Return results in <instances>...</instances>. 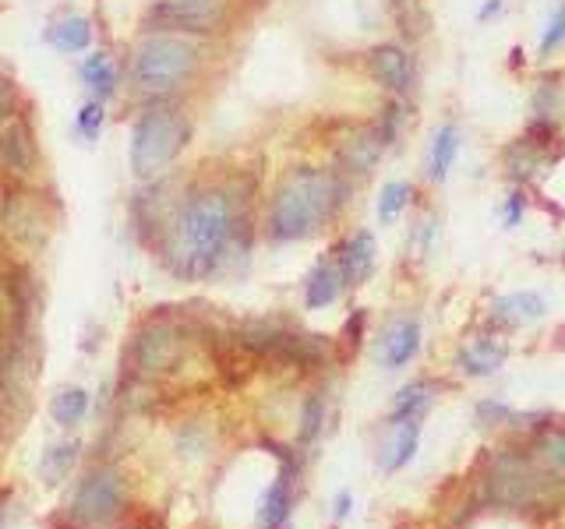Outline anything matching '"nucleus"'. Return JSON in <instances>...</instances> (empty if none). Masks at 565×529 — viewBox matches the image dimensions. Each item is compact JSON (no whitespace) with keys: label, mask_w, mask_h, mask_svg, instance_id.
Masks as SVG:
<instances>
[{"label":"nucleus","mask_w":565,"mask_h":529,"mask_svg":"<svg viewBox=\"0 0 565 529\" xmlns=\"http://www.w3.org/2000/svg\"><path fill=\"white\" fill-rule=\"evenodd\" d=\"M237 234H241L237 198H230L220 187L191 194V198H184V205L177 208L173 229H170L173 272H181L188 279H202L209 272H216L226 261Z\"/></svg>","instance_id":"obj_1"},{"label":"nucleus","mask_w":565,"mask_h":529,"mask_svg":"<svg viewBox=\"0 0 565 529\" xmlns=\"http://www.w3.org/2000/svg\"><path fill=\"white\" fill-rule=\"evenodd\" d=\"M347 202V181L340 170L297 166L279 181L265 216V237L273 244H300L332 223Z\"/></svg>","instance_id":"obj_2"},{"label":"nucleus","mask_w":565,"mask_h":529,"mask_svg":"<svg viewBox=\"0 0 565 529\" xmlns=\"http://www.w3.org/2000/svg\"><path fill=\"white\" fill-rule=\"evenodd\" d=\"M558 484V476L537 466L534 452L502 449L491 455L481 481V505L502 511H526L547 498V487Z\"/></svg>","instance_id":"obj_3"},{"label":"nucleus","mask_w":565,"mask_h":529,"mask_svg":"<svg viewBox=\"0 0 565 529\" xmlns=\"http://www.w3.org/2000/svg\"><path fill=\"white\" fill-rule=\"evenodd\" d=\"M191 138L188 117L170 102H149L131 131V173L138 181L167 173Z\"/></svg>","instance_id":"obj_4"},{"label":"nucleus","mask_w":565,"mask_h":529,"mask_svg":"<svg viewBox=\"0 0 565 529\" xmlns=\"http://www.w3.org/2000/svg\"><path fill=\"white\" fill-rule=\"evenodd\" d=\"M202 64V50L177 32H156L141 40L131 61V78L141 93L149 96H170L184 88L191 75Z\"/></svg>","instance_id":"obj_5"},{"label":"nucleus","mask_w":565,"mask_h":529,"mask_svg":"<svg viewBox=\"0 0 565 529\" xmlns=\"http://www.w3.org/2000/svg\"><path fill=\"white\" fill-rule=\"evenodd\" d=\"M184 360V332L173 322L156 317L135 335L131 343V367L141 378H167Z\"/></svg>","instance_id":"obj_6"},{"label":"nucleus","mask_w":565,"mask_h":529,"mask_svg":"<svg viewBox=\"0 0 565 529\" xmlns=\"http://www.w3.org/2000/svg\"><path fill=\"white\" fill-rule=\"evenodd\" d=\"M124 501H128V487H124L120 473L110 466H99L78 484L75 498H71V519L85 526H99L120 516Z\"/></svg>","instance_id":"obj_7"},{"label":"nucleus","mask_w":565,"mask_h":529,"mask_svg":"<svg viewBox=\"0 0 565 529\" xmlns=\"http://www.w3.org/2000/svg\"><path fill=\"white\" fill-rule=\"evenodd\" d=\"M226 18L223 0H156L149 11V25L163 32H212Z\"/></svg>","instance_id":"obj_8"},{"label":"nucleus","mask_w":565,"mask_h":529,"mask_svg":"<svg viewBox=\"0 0 565 529\" xmlns=\"http://www.w3.org/2000/svg\"><path fill=\"white\" fill-rule=\"evenodd\" d=\"M420 322L414 314H396L393 322H385L379 339H375V360L385 367V370H399L411 364L417 353H420Z\"/></svg>","instance_id":"obj_9"},{"label":"nucleus","mask_w":565,"mask_h":529,"mask_svg":"<svg viewBox=\"0 0 565 529\" xmlns=\"http://www.w3.org/2000/svg\"><path fill=\"white\" fill-rule=\"evenodd\" d=\"M367 71L382 88H388L393 96H411V88L417 82V67L406 46L396 43H379L367 53Z\"/></svg>","instance_id":"obj_10"},{"label":"nucleus","mask_w":565,"mask_h":529,"mask_svg":"<svg viewBox=\"0 0 565 529\" xmlns=\"http://www.w3.org/2000/svg\"><path fill=\"white\" fill-rule=\"evenodd\" d=\"M332 258H335V269H340V276H343V287L347 290H361L364 282L375 276V264H379L375 234L358 229V234H350L347 240H340V247L332 251Z\"/></svg>","instance_id":"obj_11"},{"label":"nucleus","mask_w":565,"mask_h":529,"mask_svg":"<svg viewBox=\"0 0 565 529\" xmlns=\"http://www.w3.org/2000/svg\"><path fill=\"white\" fill-rule=\"evenodd\" d=\"M552 131V128H547ZM534 134V131H526L523 138L516 141H509V145L502 149V166L505 173L512 176V181H534V176L552 163V155H547V149H552V134Z\"/></svg>","instance_id":"obj_12"},{"label":"nucleus","mask_w":565,"mask_h":529,"mask_svg":"<svg viewBox=\"0 0 565 529\" xmlns=\"http://www.w3.org/2000/svg\"><path fill=\"white\" fill-rule=\"evenodd\" d=\"M0 163L14 176H29L35 166V141L32 128L22 114H11L0 120Z\"/></svg>","instance_id":"obj_13"},{"label":"nucleus","mask_w":565,"mask_h":529,"mask_svg":"<svg viewBox=\"0 0 565 529\" xmlns=\"http://www.w3.org/2000/svg\"><path fill=\"white\" fill-rule=\"evenodd\" d=\"M505 360H509V343L494 332L473 335V339H467L456 353V367L463 370L467 378H491Z\"/></svg>","instance_id":"obj_14"},{"label":"nucleus","mask_w":565,"mask_h":529,"mask_svg":"<svg viewBox=\"0 0 565 529\" xmlns=\"http://www.w3.org/2000/svg\"><path fill=\"white\" fill-rule=\"evenodd\" d=\"M420 445V417H406V420H388V434L382 441L379 452V466L385 476H396L414 463Z\"/></svg>","instance_id":"obj_15"},{"label":"nucleus","mask_w":565,"mask_h":529,"mask_svg":"<svg viewBox=\"0 0 565 529\" xmlns=\"http://www.w3.org/2000/svg\"><path fill=\"white\" fill-rule=\"evenodd\" d=\"M4 226L22 244H40L46 237V229H50V216H46V208L40 205L35 194L18 191L4 205Z\"/></svg>","instance_id":"obj_16"},{"label":"nucleus","mask_w":565,"mask_h":529,"mask_svg":"<svg viewBox=\"0 0 565 529\" xmlns=\"http://www.w3.org/2000/svg\"><path fill=\"white\" fill-rule=\"evenodd\" d=\"M343 290H347V287H343L340 269H335V258H332V255L318 258V261L311 264L308 279H305V307H308V311H326V307L335 304V300H340Z\"/></svg>","instance_id":"obj_17"},{"label":"nucleus","mask_w":565,"mask_h":529,"mask_svg":"<svg viewBox=\"0 0 565 529\" xmlns=\"http://www.w3.org/2000/svg\"><path fill=\"white\" fill-rule=\"evenodd\" d=\"M491 317L505 328H523V325H534L544 317V296L541 293H530V290H520V293H509V296H499L491 307Z\"/></svg>","instance_id":"obj_18"},{"label":"nucleus","mask_w":565,"mask_h":529,"mask_svg":"<svg viewBox=\"0 0 565 529\" xmlns=\"http://www.w3.org/2000/svg\"><path fill=\"white\" fill-rule=\"evenodd\" d=\"M290 505H294V476L279 473L258 498V526L262 529H282L290 519Z\"/></svg>","instance_id":"obj_19"},{"label":"nucleus","mask_w":565,"mask_h":529,"mask_svg":"<svg viewBox=\"0 0 565 529\" xmlns=\"http://www.w3.org/2000/svg\"><path fill=\"white\" fill-rule=\"evenodd\" d=\"M382 145H385V141H382L379 131L350 134L340 145V163H343L340 173H358V176L371 173V170H375V163H379V155H382Z\"/></svg>","instance_id":"obj_20"},{"label":"nucleus","mask_w":565,"mask_h":529,"mask_svg":"<svg viewBox=\"0 0 565 529\" xmlns=\"http://www.w3.org/2000/svg\"><path fill=\"white\" fill-rule=\"evenodd\" d=\"M530 452H534L541 469L565 481V423H541L534 431V445H530Z\"/></svg>","instance_id":"obj_21"},{"label":"nucleus","mask_w":565,"mask_h":529,"mask_svg":"<svg viewBox=\"0 0 565 529\" xmlns=\"http://www.w3.org/2000/svg\"><path fill=\"white\" fill-rule=\"evenodd\" d=\"M46 43L57 46L61 53H85L93 46V25H88V18H82V14L61 18V22L50 25Z\"/></svg>","instance_id":"obj_22"},{"label":"nucleus","mask_w":565,"mask_h":529,"mask_svg":"<svg viewBox=\"0 0 565 529\" xmlns=\"http://www.w3.org/2000/svg\"><path fill=\"white\" fill-rule=\"evenodd\" d=\"M456 155H459V128H452V123H441V128L435 131V138H431V152H428V176L435 184H441L449 176Z\"/></svg>","instance_id":"obj_23"},{"label":"nucleus","mask_w":565,"mask_h":529,"mask_svg":"<svg viewBox=\"0 0 565 529\" xmlns=\"http://www.w3.org/2000/svg\"><path fill=\"white\" fill-rule=\"evenodd\" d=\"M435 402V385L431 381H411L403 385L388 406V420H406V417H424V410Z\"/></svg>","instance_id":"obj_24"},{"label":"nucleus","mask_w":565,"mask_h":529,"mask_svg":"<svg viewBox=\"0 0 565 529\" xmlns=\"http://www.w3.org/2000/svg\"><path fill=\"white\" fill-rule=\"evenodd\" d=\"M82 82L93 88L96 96H110L117 88V67L110 64L106 53H88L82 61Z\"/></svg>","instance_id":"obj_25"},{"label":"nucleus","mask_w":565,"mask_h":529,"mask_svg":"<svg viewBox=\"0 0 565 529\" xmlns=\"http://www.w3.org/2000/svg\"><path fill=\"white\" fill-rule=\"evenodd\" d=\"M411 194H414V187L406 184V181H393V184H385L382 187V194H379V223L382 226H393L399 216H403V208L411 205Z\"/></svg>","instance_id":"obj_26"},{"label":"nucleus","mask_w":565,"mask_h":529,"mask_svg":"<svg viewBox=\"0 0 565 529\" xmlns=\"http://www.w3.org/2000/svg\"><path fill=\"white\" fill-rule=\"evenodd\" d=\"M322 428H326V396L311 392L305 406H300V428H297L300 445H311V441L322 434Z\"/></svg>","instance_id":"obj_27"},{"label":"nucleus","mask_w":565,"mask_h":529,"mask_svg":"<svg viewBox=\"0 0 565 529\" xmlns=\"http://www.w3.org/2000/svg\"><path fill=\"white\" fill-rule=\"evenodd\" d=\"M85 410H88L85 388H64V392L53 399V417H57V423H64V428H75V423L85 417Z\"/></svg>","instance_id":"obj_28"},{"label":"nucleus","mask_w":565,"mask_h":529,"mask_svg":"<svg viewBox=\"0 0 565 529\" xmlns=\"http://www.w3.org/2000/svg\"><path fill=\"white\" fill-rule=\"evenodd\" d=\"M520 420H526V413H516L502 399L477 402V423H484V428H520Z\"/></svg>","instance_id":"obj_29"},{"label":"nucleus","mask_w":565,"mask_h":529,"mask_svg":"<svg viewBox=\"0 0 565 529\" xmlns=\"http://www.w3.org/2000/svg\"><path fill=\"white\" fill-rule=\"evenodd\" d=\"M562 46H565V4H555L552 14H547V22H544L537 53H541V57H552V53L562 50Z\"/></svg>","instance_id":"obj_30"},{"label":"nucleus","mask_w":565,"mask_h":529,"mask_svg":"<svg viewBox=\"0 0 565 529\" xmlns=\"http://www.w3.org/2000/svg\"><path fill=\"white\" fill-rule=\"evenodd\" d=\"M75 455H78V445H61V449H53L50 455H46V463H43V473L50 476H64L67 469H71V463H75Z\"/></svg>","instance_id":"obj_31"},{"label":"nucleus","mask_w":565,"mask_h":529,"mask_svg":"<svg viewBox=\"0 0 565 529\" xmlns=\"http://www.w3.org/2000/svg\"><path fill=\"white\" fill-rule=\"evenodd\" d=\"M99 128H103V102L93 99V102H85L82 110H78V131H82L85 138H96Z\"/></svg>","instance_id":"obj_32"},{"label":"nucleus","mask_w":565,"mask_h":529,"mask_svg":"<svg viewBox=\"0 0 565 529\" xmlns=\"http://www.w3.org/2000/svg\"><path fill=\"white\" fill-rule=\"evenodd\" d=\"M523 212H526V198H523V191H512L509 198H505V212H502V223L512 229V226H520L523 223Z\"/></svg>","instance_id":"obj_33"},{"label":"nucleus","mask_w":565,"mask_h":529,"mask_svg":"<svg viewBox=\"0 0 565 529\" xmlns=\"http://www.w3.org/2000/svg\"><path fill=\"white\" fill-rule=\"evenodd\" d=\"M18 114V93H14V85L8 78H0V120Z\"/></svg>","instance_id":"obj_34"},{"label":"nucleus","mask_w":565,"mask_h":529,"mask_svg":"<svg viewBox=\"0 0 565 529\" xmlns=\"http://www.w3.org/2000/svg\"><path fill=\"white\" fill-rule=\"evenodd\" d=\"M347 335H350V346H358V343H361V335H364V311H358V314H353L350 322L343 325V339H347Z\"/></svg>","instance_id":"obj_35"},{"label":"nucleus","mask_w":565,"mask_h":529,"mask_svg":"<svg viewBox=\"0 0 565 529\" xmlns=\"http://www.w3.org/2000/svg\"><path fill=\"white\" fill-rule=\"evenodd\" d=\"M350 508H353V494L350 490H340V494H335V505H332V519L343 522L350 516Z\"/></svg>","instance_id":"obj_36"},{"label":"nucleus","mask_w":565,"mask_h":529,"mask_svg":"<svg viewBox=\"0 0 565 529\" xmlns=\"http://www.w3.org/2000/svg\"><path fill=\"white\" fill-rule=\"evenodd\" d=\"M502 11V0H484V8L477 11V18H481V22H488V18H494Z\"/></svg>","instance_id":"obj_37"},{"label":"nucleus","mask_w":565,"mask_h":529,"mask_svg":"<svg viewBox=\"0 0 565 529\" xmlns=\"http://www.w3.org/2000/svg\"><path fill=\"white\" fill-rule=\"evenodd\" d=\"M0 529H4V505H0Z\"/></svg>","instance_id":"obj_38"},{"label":"nucleus","mask_w":565,"mask_h":529,"mask_svg":"<svg viewBox=\"0 0 565 529\" xmlns=\"http://www.w3.org/2000/svg\"><path fill=\"white\" fill-rule=\"evenodd\" d=\"M282 529H294V526H282Z\"/></svg>","instance_id":"obj_39"}]
</instances>
